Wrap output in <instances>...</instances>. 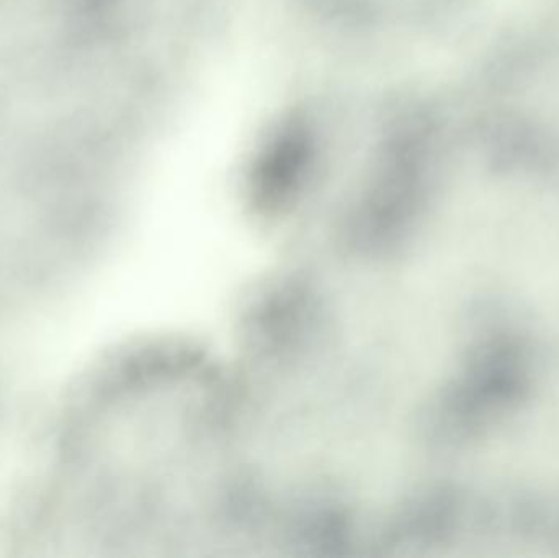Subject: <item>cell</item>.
<instances>
[{
	"mask_svg": "<svg viewBox=\"0 0 559 558\" xmlns=\"http://www.w3.org/2000/svg\"><path fill=\"white\" fill-rule=\"evenodd\" d=\"M540 354L531 333L495 321L473 337L437 405L436 428L450 444H472L524 409L537 389Z\"/></svg>",
	"mask_w": 559,
	"mask_h": 558,
	"instance_id": "obj_1",
	"label": "cell"
}]
</instances>
